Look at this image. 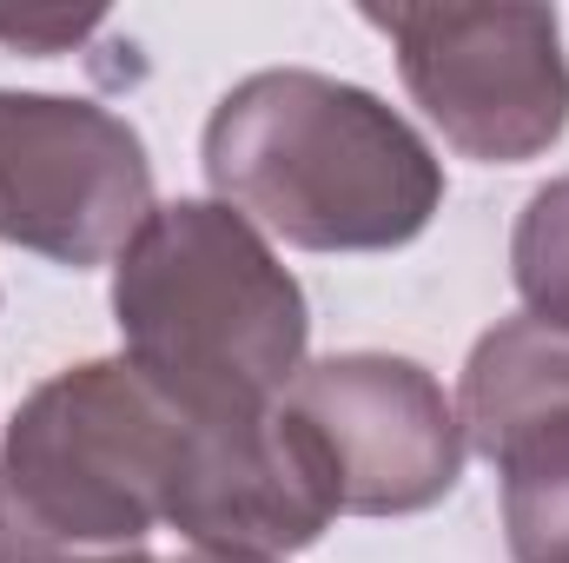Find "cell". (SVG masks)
<instances>
[{
	"label": "cell",
	"instance_id": "1",
	"mask_svg": "<svg viewBox=\"0 0 569 563\" xmlns=\"http://www.w3.org/2000/svg\"><path fill=\"white\" fill-rule=\"evenodd\" d=\"M212 199L298 253H398L443 206L430 140L371 87L266 67L206 120Z\"/></svg>",
	"mask_w": 569,
	"mask_h": 563
},
{
	"label": "cell",
	"instance_id": "2",
	"mask_svg": "<svg viewBox=\"0 0 569 563\" xmlns=\"http://www.w3.org/2000/svg\"><path fill=\"white\" fill-rule=\"evenodd\" d=\"M113 325L120 358L186 418L284 405L311 345L305 285L279 266L272 239L219 199L152 206L113 259Z\"/></svg>",
	"mask_w": 569,
	"mask_h": 563
},
{
	"label": "cell",
	"instance_id": "3",
	"mask_svg": "<svg viewBox=\"0 0 569 563\" xmlns=\"http://www.w3.org/2000/svg\"><path fill=\"white\" fill-rule=\"evenodd\" d=\"M186 412L127 358H87L27 392L0 444V563L140 557L166 524Z\"/></svg>",
	"mask_w": 569,
	"mask_h": 563
},
{
	"label": "cell",
	"instance_id": "4",
	"mask_svg": "<svg viewBox=\"0 0 569 563\" xmlns=\"http://www.w3.org/2000/svg\"><path fill=\"white\" fill-rule=\"evenodd\" d=\"M450 152L523 166L563 140L569 60L557 7H365Z\"/></svg>",
	"mask_w": 569,
	"mask_h": 563
},
{
	"label": "cell",
	"instance_id": "5",
	"mask_svg": "<svg viewBox=\"0 0 569 563\" xmlns=\"http://www.w3.org/2000/svg\"><path fill=\"white\" fill-rule=\"evenodd\" d=\"M152 219L146 140L100 100L0 87V239L53 266H113Z\"/></svg>",
	"mask_w": 569,
	"mask_h": 563
},
{
	"label": "cell",
	"instance_id": "6",
	"mask_svg": "<svg viewBox=\"0 0 569 563\" xmlns=\"http://www.w3.org/2000/svg\"><path fill=\"white\" fill-rule=\"evenodd\" d=\"M284 405L318 437L345 517H418L463 477V424L418 358L338 352L291 378Z\"/></svg>",
	"mask_w": 569,
	"mask_h": 563
},
{
	"label": "cell",
	"instance_id": "7",
	"mask_svg": "<svg viewBox=\"0 0 569 563\" xmlns=\"http://www.w3.org/2000/svg\"><path fill=\"white\" fill-rule=\"evenodd\" d=\"M331 517H345L331 464L291 405L246 418H186L166 531L199 551L291 557L318 544Z\"/></svg>",
	"mask_w": 569,
	"mask_h": 563
},
{
	"label": "cell",
	"instance_id": "8",
	"mask_svg": "<svg viewBox=\"0 0 569 563\" xmlns=\"http://www.w3.org/2000/svg\"><path fill=\"white\" fill-rule=\"evenodd\" d=\"M569 412V332L543 318H503L470 345L463 392H457V424L470 451H497L517 424Z\"/></svg>",
	"mask_w": 569,
	"mask_h": 563
},
{
	"label": "cell",
	"instance_id": "9",
	"mask_svg": "<svg viewBox=\"0 0 569 563\" xmlns=\"http://www.w3.org/2000/svg\"><path fill=\"white\" fill-rule=\"evenodd\" d=\"M503 477V537L517 563H569V412L517 424L490 451Z\"/></svg>",
	"mask_w": 569,
	"mask_h": 563
},
{
	"label": "cell",
	"instance_id": "10",
	"mask_svg": "<svg viewBox=\"0 0 569 563\" xmlns=\"http://www.w3.org/2000/svg\"><path fill=\"white\" fill-rule=\"evenodd\" d=\"M510 279L530 318L569 332V172L537 186L510 233Z\"/></svg>",
	"mask_w": 569,
	"mask_h": 563
},
{
	"label": "cell",
	"instance_id": "11",
	"mask_svg": "<svg viewBox=\"0 0 569 563\" xmlns=\"http://www.w3.org/2000/svg\"><path fill=\"white\" fill-rule=\"evenodd\" d=\"M93 27H100V13H53V20L20 13V20H0V40H7V47H27V53H53V47L87 40Z\"/></svg>",
	"mask_w": 569,
	"mask_h": 563
},
{
	"label": "cell",
	"instance_id": "12",
	"mask_svg": "<svg viewBox=\"0 0 569 563\" xmlns=\"http://www.w3.org/2000/svg\"><path fill=\"white\" fill-rule=\"evenodd\" d=\"M152 563H279V557H252V551H199V544H186L179 557H152Z\"/></svg>",
	"mask_w": 569,
	"mask_h": 563
},
{
	"label": "cell",
	"instance_id": "13",
	"mask_svg": "<svg viewBox=\"0 0 569 563\" xmlns=\"http://www.w3.org/2000/svg\"><path fill=\"white\" fill-rule=\"evenodd\" d=\"M113 563H152V551H140V557H113Z\"/></svg>",
	"mask_w": 569,
	"mask_h": 563
}]
</instances>
